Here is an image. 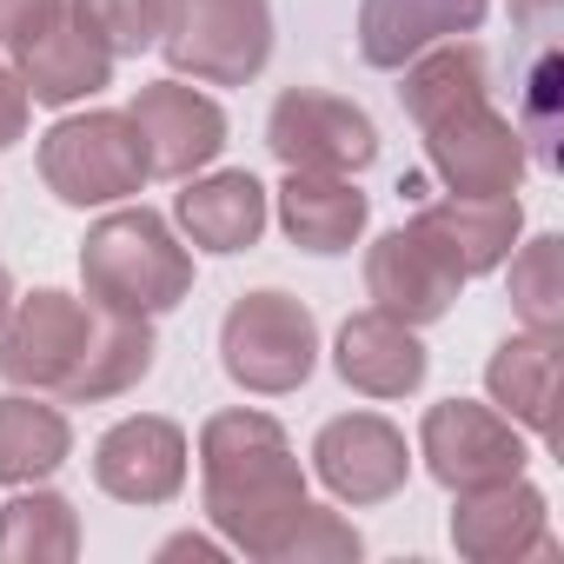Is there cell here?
<instances>
[{
    "mask_svg": "<svg viewBox=\"0 0 564 564\" xmlns=\"http://www.w3.org/2000/svg\"><path fill=\"white\" fill-rule=\"evenodd\" d=\"M153 319H127V313H100L94 300L74 293H28L0 319V379L14 392H41V399H120L153 372Z\"/></svg>",
    "mask_w": 564,
    "mask_h": 564,
    "instance_id": "cell-1",
    "label": "cell"
},
{
    "mask_svg": "<svg viewBox=\"0 0 564 564\" xmlns=\"http://www.w3.org/2000/svg\"><path fill=\"white\" fill-rule=\"evenodd\" d=\"M199 471H206V518L246 557H272L279 531L306 505V471L265 412H213L199 425Z\"/></svg>",
    "mask_w": 564,
    "mask_h": 564,
    "instance_id": "cell-2",
    "label": "cell"
},
{
    "mask_svg": "<svg viewBox=\"0 0 564 564\" xmlns=\"http://www.w3.org/2000/svg\"><path fill=\"white\" fill-rule=\"evenodd\" d=\"M80 279H87V300L100 313L160 319L193 293V252L173 239V226L153 206H120L87 232Z\"/></svg>",
    "mask_w": 564,
    "mask_h": 564,
    "instance_id": "cell-3",
    "label": "cell"
},
{
    "mask_svg": "<svg viewBox=\"0 0 564 564\" xmlns=\"http://www.w3.org/2000/svg\"><path fill=\"white\" fill-rule=\"evenodd\" d=\"M219 366L232 386L279 399V392H300L319 366V319L313 306H300L293 293H246L226 306L219 319Z\"/></svg>",
    "mask_w": 564,
    "mask_h": 564,
    "instance_id": "cell-4",
    "label": "cell"
},
{
    "mask_svg": "<svg viewBox=\"0 0 564 564\" xmlns=\"http://www.w3.org/2000/svg\"><path fill=\"white\" fill-rule=\"evenodd\" d=\"M41 180L61 206H113L133 199L153 166H147V140L133 127V113L94 107V113H67L61 127H47L41 140Z\"/></svg>",
    "mask_w": 564,
    "mask_h": 564,
    "instance_id": "cell-5",
    "label": "cell"
},
{
    "mask_svg": "<svg viewBox=\"0 0 564 564\" xmlns=\"http://www.w3.org/2000/svg\"><path fill=\"white\" fill-rule=\"evenodd\" d=\"M160 54L173 74L206 87H246L272 61V8L265 0H166Z\"/></svg>",
    "mask_w": 564,
    "mask_h": 564,
    "instance_id": "cell-6",
    "label": "cell"
},
{
    "mask_svg": "<svg viewBox=\"0 0 564 564\" xmlns=\"http://www.w3.org/2000/svg\"><path fill=\"white\" fill-rule=\"evenodd\" d=\"M265 147L286 173H366L379 160V127L366 107L319 94V87H286L265 113Z\"/></svg>",
    "mask_w": 564,
    "mask_h": 564,
    "instance_id": "cell-7",
    "label": "cell"
},
{
    "mask_svg": "<svg viewBox=\"0 0 564 564\" xmlns=\"http://www.w3.org/2000/svg\"><path fill=\"white\" fill-rule=\"evenodd\" d=\"M419 133H425V160H432V173H438L445 193H458V199L518 193V180H524V166H531L518 120H505L491 100L452 107L445 120H432V127H419Z\"/></svg>",
    "mask_w": 564,
    "mask_h": 564,
    "instance_id": "cell-8",
    "label": "cell"
},
{
    "mask_svg": "<svg viewBox=\"0 0 564 564\" xmlns=\"http://www.w3.org/2000/svg\"><path fill=\"white\" fill-rule=\"evenodd\" d=\"M419 458L445 491H471V485H491V478H518L531 445L505 412L471 405V399H445L419 425Z\"/></svg>",
    "mask_w": 564,
    "mask_h": 564,
    "instance_id": "cell-9",
    "label": "cell"
},
{
    "mask_svg": "<svg viewBox=\"0 0 564 564\" xmlns=\"http://www.w3.org/2000/svg\"><path fill=\"white\" fill-rule=\"evenodd\" d=\"M458 293H465L458 259H452L432 232H419L412 219H405L399 232H386V239L366 252V300H372L379 313H392L399 326H432V319H445V313L458 306Z\"/></svg>",
    "mask_w": 564,
    "mask_h": 564,
    "instance_id": "cell-10",
    "label": "cell"
},
{
    "mask_svg": "<svg viewBox=\"0 0 564 564\" xmlns=\"http://www.w3.org/2000/svg\"><path fill=\"white\" fill-rule=\"evenodd\" d=\"M313 471L339 505H386L405 491L412 478V452L405 432L379 412H346L333 425H319L313 438Z\"/></svg>",
    "mask_w": 564,
    "mask_h": 564,
    "instance_id": "cell-11",
    "label": "cell"
},
{
    "mask_svg": "<svg viewBox=\"0 0 564 564\" xmlns=\"http://www.w3.org/2000/svg\"><path fill=\"white\" fill-rule=\"evenodd\" d=\"M452 544H458V557H471V564L551 557V511H544V491L524 485V471H518V478H491V485L458 491Z\"/></svg>",
    "mask_w": 564,
    "mask_h": 564,
    "instance_id": "cell-12",
    "label": "cell"
},
{
    "mask_svg": "<svg viewBox=\"0 0 564 564\" xmlns=\"http://www.w3.org/2000/svg\"><path fill=\"white\" fill-rule=\"evenodd\" d=\"M127 113H133L140 140H147L153 180H193V173L213 166L219 147H226V113H219V100L199 94V87H186V80H153V87H140Z\"/></svg>",
    "mask_w": 564,
    "mask_h": 564,
    "instance_id": "cell-13",
    "label": "cell"
},
{
    "mask_svg": "<svg viewBox=\"0 0 564 564\" xmlns=\"http://www.w3.org/2000/svg\"><path fill=\"white\" fill-rule=\"evenodd\" d=\"M94 485L120 505H173L186 485V432L173 419H120L94 445Z\"/></svg>",
    "mask_w": 564,
    "mask_h": 564,
    "instance_id": "cell-14",
    "label": "cell"
},
{
    "mask_svg": "<svg viewBox=\"0 0 564 564\" xmlns=\"http://www.w3.org/2000/svg\"><path fill=\"white\" fill-rule=\"evenodd\" d=\"M491 0H366L359 8V54L379 74H399L412 54L478 34Z\"/></svg>",
    "mask_w": 564,
    "mask_h": 564,
    "instance_id": "cell-15",
    "label": "cell"
},
{
    "mask_svg": "<svg viewBox=\"0 0 564 564\" xmlns=\"http://www.w3.org/2000/svg\"><path fill=\"white\" fill-rule=\"evenodd\" d=\"M333 366L352 392L366 399H405L425 386V346H419V326H399L392 313H352L339 326V346H333Z\"/></svg>",
    "mask_w": 564,
    "mask_h": 564,
    "instance_id": "cell-16",
    "label": "cell"
},
{
    "mask_svg": "<svg viewBox=\"0 0 564 564\" xmlns=\"http://www.w3.org/2000/svg\"><path fill=\"white\" fill-rule=\"evenodd\" d=\"M14 74H21L28 100H41V107H74V100H94L100 87H113V54H107L74 14H61L54 28H41L34 41L14 47Z\"/></svg>",
    "mask_w": 564,
    "mask_h": 564,
    "instance_id": "cell-17",
    "label": "cell"
},
{
    "mask_svg": "<svg viewBox=\"0 0 564 564\" xmlns=\"http://www.w3.org/2000/svg\"><path fill=\"white\" fill-rule=\"evenodd\" d=\"M366 219H372V199L346 173H286V186H279V226L300 252H319V259L352 252Z\"/></svg>",
    "mask_w": 564,
    "mask_h": 564,
    "instance_id": "cell-18",
    "label": "cell"
},
{
    "mask_svg": "<svg viewBox=\"0 0 564 564\" xmlns=\"http://www.w3.org/2000/svg\"><path fill=\"white\" fill-rule=\"evenodd\" d=\"M412 226L419 232H432L452 259H458V272L465 279H478V272H498L505 265V252L518 246V226H524V206H518V193H491V199H432V206H419L412 213Z\"/></svg>",
    "mask_w": 564,
    "mask_h": 564,
    "instance_id": "cell-19",
    "label": "cell"
},
{
    "mask_svg": "<svg viewBox=\"0 0 564 564\" xmlns=\"http://www.w3.org/2000/svg\"><path fill=\"white\" fill-rule=\"evenodd\" d=\"M173 213L199 252H252L265 232V186L252 173H206V180H186Z\"/></svg>",
    "mask_w": 564,
    "mask_h": 564,
    "instance_id": "cell-20",
    "label": "cell"
},
{
    "mask_svg": "<svg viewBox=\"0 0 564 564\" xmlns=\"http://www.w3.org/2000/svg\"><path fill=\"white\" fill-rule=\"evenodd\" d=\"M485 386H491V405L518 425V432H538L551 438V405H557V333H518L491 352L485 366Z\"/></svg>",
    "mask_w": 564,
    "mask_h": 564,
    "instance_id": "cell-21",
    "label": "cell"
},
{
    "mask_svg": "<svg viewBox=\"0 0 564 564\" xmlns=\"http://www.w3.org/2000/svg\"><path fill=\"white\" fill-rule=\"evenodd\" d=\"M399 74H405L399 100H405V113H412L419 127L445 120L452 107L491 100V61H485V47L465 41V34H458V41H438V47H425V54H412Z\"/></svg>",
    "mask_w": 564,
    "mask_h": 564,
    "instance_id": "cell-22",
    "label": "cell"
},
{
    "mask_svg": "<svg viewBox=\"0 0 564 564\" xmlns=\"http://www.w3.org/2000/svg\"><path fill=\"white\" fill-rule=\"evenodd\" d=\"M74 425L61 405H41V392L0 399V485H41L67 465Z\"/></svg>",
    "mask_w": 564,
    "mask_h": 564,
    "instance_id": "cell-23",
    "label": "cell"
},
{
    "mask_svg": "<svg viewBox=\"0 0 564 564\" xmlns=\"http://www.w3.org/2000/svg\"><path fill=\"white\" fill-rule=\"evenodd\" d=\"M80 557V518L61 491L21 485V498L0 505V564H67Z\"/></svg>",
    "mask_w": 564,
    "mask_h": 564,
    "instance_id": "cell-24",
    "label": "cell"
},
{
    "mask_svg": "<svg viewBox=\"0 0 564 564\" xmlns=\"http://www.w3.org/2000/svg\"><path fill=\"white\" fill-rule=\"evenodd\" d=\"M511 259V306L531 333H557L564 326V239L538 232L531 246L505 252Z\"/></svg>",
    "mask_w": 564,
    "mask_h": 564,
    "instance_id": "cell-25",
    "label": "cell"
},
{
    "mask_svg": "<svg viewBox=\"0 0 564 564\" xmlns=\"http://www.w3.org/2000/svg\"><path fill=\"white\" fill-rule=\"evenodd\" d=\"M67 14L120 61V54H147L160 47L166 28V0H67Z\"/></svg>",
    "mask_w": 564,
    "mask_h": 564,
    "instance_id": "cell-26",
    "label": "cell"
},
{
    "mask_svg": "<svg viewBox=\"0 0 564 564\" xmlns=\"http://www.w3.org/2000/svg\"><path fill=\"white\" fill-rule=\"evenodd\" d=\"M366 544H359V531L339 518V511H326V505H300L293 511V524L279 531V544H272V557L265 564H352Z\"/></svg>",
    "mask_w": 564,
    "mask_h": 564,
    "instance_id": "cell-27",
    "label": "cell"
},
{
    "mask_svg": "<svg viewBox=\"0 0 564 564\" xmlns=\"http://www.w3.org/2000/svg\"><path fill=\"white\" fill-rule=\"evenodd\" d=\"M551 113H557V61L544 54L524 87V127H518L524 140H538V160H551Z\"/></svg>",
    "mask_w": 564,
    "mask_h": 564,
    "instance_id": "cell-28",
    "label": "cell"
},
{
    "mask_svg": "<svg viewBox=\"0 0 564 564\" xmlns=\"http://www.w3.org/2000/svg\"><path fill=\"white\" fill-rule=\"evenodd\" d=\"M67 14V0H0V47H21Z\"/></svg>",
    "mask_w": 564,
    "mask_h": 564,
    "instance_id": "cell-29",
    "label": "cell"
},
{
    "mask_svg": "<svg viewBox=\"0 0 564 564\" xmlns=\"http://www.w3.org/2000/svg\"><path fill=\"white\" fill-rule=\"evenodd\" d=\"M28 87H21V74L8 67V61H0V153H8L21 133H28Z\"/></svg>",
    "mask_w": 564,
    "mask_h": 564,
    "instance_id": "cell-30",
    "label": "cell"
},
{
    "mask_svg": "<svg viewBox=\"0 0 564 564\" xmlns=\"http://www.w3.org/2000/svg\"><path fill=\"white\" fill-rule=\"evenodd\" d=\"M511 14H518V28H524L531 41H551V28H557V0H511Z\"/></svg>",
    "mask_w": 564,
    "mask_h": 564,
    "instance_id": "cell-31",
    "label": "cell"
},
{
    "mask_svg": "<svg viewBox=\"0 0 564 564\" xmlns=\"http://www.w3.org/2000/svg\"><path fill=\"white\" fill-rule=\"evenodd\" d=\"M160 557H219V544L186 531V538H166V544H160Z\"/></svg>",
    "mask_w": 564,
    "mask_h": 564,
    "instance_id": "cell-32",
    "label": "cell"
},
{
    "mask_svg": "<svg viewBox=\"0 0 564 564\" xmlns=\"http://www.w3.org/2000/svg\"><path fill=\"white\" fill-rule=\"evenodd\" d=\"M8 306H14V279H8V265H0V319H8Z\"/></svg>",
    "mask_w": 564,
    "mask_h": 564,
    "instance_id": "cell-33",
    "label": "cell"
}]
</instances>
